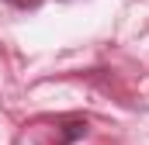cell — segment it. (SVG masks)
<instances>
[{"label": "cell", "mask_w": 149, "mask_h": 145, "mask_svg": "<svg viewBox=\"0 0 149 145\" xmlns=\"http://www.w3.org/2000/svg\"><path fill=\"white\" fill-rule=\"evenodd\" d=\"M83 135H87V117H66L63 121V138H59V145H70L76 138H83Z\"/></svg>", "instance_id": "6da1fadb"}, {"label": "cell", "mask_w": 149, "mask_h": 145, "mask_svg": "<svg viewBox=\"0 0 149 145\" xmlns=\"http://www.w3.org/2000/svg\"><path fill=\"white\" fill-rule=\"evenodd\" d=\"M3 3H10V7H17V10H35L42 0H3Z\"/></svg>", "instance_id": "7a4b0ae2"}, {"label": "cell", "mask_w": 149, "mask_h": 145, "mask_svg": "<svg viewBox=\"0 0 149 145\" xmlns=\"http://www.w3.org/2000/svg\"><path fill=\"white\" fill-rule=\"evenodd\" d=\"M63 3H70V0H63Z\"/></svg>", "instance_id": "3957f363"}]
</instances>
